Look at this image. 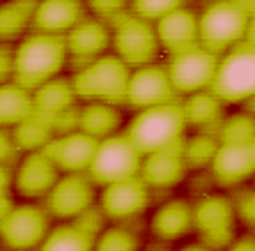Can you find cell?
Returning <instances> with one entry per match:
<instances>
[{"instance_id":"1","label":"cell","mask_w":255,"mask_h":251,"mask_svg":"<svg viewBox=\"0 0 255 251\" xmlns=\"http://www.w3.org/2000/svg\"><path fill=\"white\" fill-rule=\"evenodd\" d=\"M67 65L69 58L65 37L60 35H44L30 30L12 46V81L30 92L65 74Z\"/></svg>"},{"instance_id":"2","label":"cell","mask_w":255,"mask_h":251,"mask_svg":"<svg viewBox=\"0 0 255 251\" xmlns=\"http://www.w3.org/2000/svg\"><path fill=\"white\" fill-rule=\"evenodd\" d=\"M131 113L133 115L125 122L122 134L136 145L140 155L177 145L189 132L179 99L161 104V106L142 108V111H131Z\"/></svg>"},{"instance_id":"3","label":"cell","mask_w":255,"mask_h":251,"mask_svg":"<svg viewBox=\"0 0 255 251\" xmlns=\"http://www.w3.org/2000/svg\"><path fill=\"white\" fill-rule=\"evenodd\" d=\"M253 39V16L232 0H209L198 12V44L221 55L239 42Z\"/></svg>"},{"instance_id":"4","label":"cell","mask_w":255,"mask_h":251,"mask_svg":"<svg viewBox=\"0 0 255 251\" xmlns=\"http://www.w3.org/2000/svg\"><path fill=\"white\" fill-rule=\"evenodd\" d=\"M209 92L226 106H246L255 95V55L253 39L239 42L230 51L219 55Z\"/></svg>"},{"instance_id":"5","label":"cell","mask_w":255,"mask_h":251,"mask_svg":"<svg viewBox=\"0 0 255 251\" xmlns=\"http://www.w3.org/2000/svg\"><path fill=\"white\" fill-rule=\"evenodd\" d=\"M131 69L115 53H106L92 60L88 65L78 67L71 74V85L78 102H101L125 106L127 83Z\"/></svg>"},{"instance_id":"6","label":"cell","mask_w":255,"mask_h":251,"mask_svg":"<svg viewBox=\"0 0 255 251\" xmlns=\"http://www.w3.org/2000/svg\"><path fill=\"white\" fill-rule=\"evenodd\" d=\"M111 53H115L129 69L161 60L154 23L136 16L133 12L120 14L111 21Z\"/></svg>"},{"instance_id":"7","label":"cell","mask_w":255,"mask_h":251,"mask_svg":"<svg viewBox=\"0 0 255 251\" xmlns=\"http://www.w3.org/2000/svg\"><path fill=\"white\" fill-rule=\"evenodd\" d=\"M191 210L193 233L198 235V242L214 251H221L242 231L228 192H207L196 196V201H191Z\"/></svg>"},{"instance_id":"8","label":"cell","mask_w":255,"mask_h":251,"mask_svg":"<svg viewBox=\"0 0 255 251\" xmlns=\"http://www.w3.org/2000/svg\"><path fill=\"white\" fill-rule=\"evenodd\" d=\"M140 159L142 155L136 150V145L120 132L104 141H97L95 155H92V162H90L85 175L99 189L111 182H120V180L138 175Z\"/></svg>"},{"instance_id":"9","label":"cell","mask_w":255,"mask_h":251,"mask_svg":"<svg viewBox=\"0 0 255 251\" xmlns=\"http://www.w3.org/2000/svg\"><path fill=\"white\" fill-rule=\"evenodd\" d=\"M53 226L42 203L16 201L9 212L0 219V247L12 251H35Z\"/></svg>"},{"instance_id":"10","label":"cell","mask_w":255,"mask_h":251,"mask_svg":"<svg viewBox=\"0 0 255 251\" xmlns=\"http://www.w3.org/2000/svg\"><path fill=\"white\" fill-rule=\"evenodd\" d=\"M154 194L138 175L120 182H111L97 189V208L108 224L138 222L152 205Z\"/></svg>"},{"instance_id":"11","label":"cell","mask_w":255,"mask_h":251,"mask_svg":"<svg viewBox=\"0 0 255 251\" xmlns=\"http://www.w3.org/2000/svg\"><path fill=\"white\" fill-rule=\"evenodd\" d=\"M163 62H166L172 90H175L177 99H182V97H189L193 92L209 88L219 55L196 44V46H189L184 51L166 55Z\"/></svg>"},{"instance_id":"12","label":"cell","mask_w":255,"mask_h":251,"mask_svg":"<svg viewBox=\"0 0 255 251\" xmlns=\"http://www.w3.org/2000/svg\"><path fill=\"white\" fill-rule=\"evenodd\" d=\"M48 217L55 222H74L97 205V187L85 173H60L51 192L42 201Z\"/></svg>"},{"instance_id":"13","label":"cell","mask_w":255,"mask_h":251,"mask_svg":"<svg viewBox=\"0 0 255 251\" xmlns=\"http://www.w3.org/2000/svg\"><path fill=\"white\" fill-rule=\"evenodd\" d=\"M168 102H177V95L172 90L170 76H168L163 60H156V62L131 69L129 83H127V95H125V108L142 111V108L161 106V104Z\"/></svg>"},{"instance_id":"14","label":"cell","mask_w":255,"mask_h":251,"mask_svg":"<svg viewBox=\"0 0 255 251\" xmlns=\"http://www.w3.org/2000/svg\"><path fill=\"white\" fill-rule=\"evenodd\" d=\"M255 173V143L221 145L216 148L207 175L221 192H232L242 185H249Z\"/></svg>"},{"instance_id":"15","label":"cell","mask_w":255,"mask_h":251,"mask_svg":"<svg viewBox=\"0 0 255 251\" xmlns=\"http://www.w3.org/2000/svg\"><path fill=\"white\" fill-rule=\"evenodd\" d=\"M58 178L60 171L44 152H28V155H21L14 162L12 192L21 201L42 203Z\"/></svg>"},{"instance_id":"16","label":"cell","mask_w":255,"mask_h":251,"mask_svg":"<svg viewBox=\"0 0 255 251\" xmlns=\"http://www.w3.org/2000/svg\"><path fill=\"white\" fill-rule=\"evenodd\" d=\"M182 141L170 148L156 150L149 155H142L140 168H138V178L149 187V192H170L175 187L184 185L189 178V168L182 159Z\"/></svg>"},{"instance_id":"17","label":"cell","mask_w":255,"mask_h":251,"mask_svg":"<svg viewBox=\"0 0 255 251\" xmlns=\"http://www.w3.org/2000/svg\"><path fill=\"white\" fill-rule=\"evenodd\" d=\"M67 58L74 69L111 53V25L101 18L85 16L65 35Z\"/></svg>"},{"instance_id":"18","label":"cell","mask_w":255,"mask_h":251,"mask_svg":"<svg viewBox=\"0 0 255 251\" xmlns=\"http://www.w3.org/2000/svg\"><path fill=\"white\" fill-rule=\"evenodd\" d=\"M97 141L83 132H67L53 136L42 150L44 155L55 164L60 173H85L95 155Z\"/></svg>"},{"instance_id":"19","label":"cell","mask_w":255,"mask_h":251,"mask_svg":"<svg viewBox=\"0 0 255 251\" xmlns=\"http://www.w3.org/2000/svg\"><path fill=\"white\" fill-rule=\"evenodd\" d=\"M85 16L90 14L83 0H37L32 12V32L65 37Z\"/></svg>"},{"instance_id":"20","label":"cell","mask_w":255,"mask_h":251,"mask_svg":"<svg viewBox=\"0 0 255 251\" xmlns=\"http://www.w3.org/2000/svg\"><path fill=\"white\" fill-rule=\"evenodd\" d=\"M149 233L159 242H179L193 233V210L189 198H168L149 217Z\"/></svg>"},{"instance_id":"21","label":"cell","mask_w":255,"mask_h":251,"mask_svg":"<svg viewBox=\"0 0 255 251\" xmlns=\"http://www.w3.org/2000/svg\"><path fill=\"white\" fill-rule=\"evenodd\" d=\"M156 42L161 53L170 55L198 44V12L193 7H179L175 12L154 21Z\"/></svg>"},{"instance_id":"22","label":"cell","mask_w":255,"mask_h":251,"mask_svg":"<svg viewBox=\"0 0 255 251\" xmlns=\"http://www.w3.org/2000/svg\"><path fill=\"white\" fill-rule=\"evenodd\" d=\"M182 106V115H184L186 129L191 132H205V134H216L223 115L228 113L226 104L221 102L219 97H214L209 90H200L189 97L179 99Z\"/></svg>"},{"instance_id":"23","label":"cell","mask_w":255,"mask_h":251,"mask_svg":"<svg viewBox=\"0 0 255 251\" xmlns=\"http://www.w3.org/2000/svg\"><path fill=\"white\" fill-rule=\"evenodd\" d=\"M78 97L74 92V85H71V76L67 74H60V76L51 78L46 83H42L39 88L32 90V108H35V115L44 120H51L55 115L71 111V108L78 106Z\"/></svg>"},{"instance_id":"24","label":"cell","mask_w":255,"mask_h":251,"mask_svg":"<svg viewBox=\"0 0 255 251\" xmlns=\"http://www.w3.org/2000/svg\"><path fill=\"white\" fill-rule=\"evenodd\" d=\"M125 106L101 102H85L78 106V132L88 134L95 141L120 134L125 127Z\"/></svg>"},{"instance_id":"25","label":"cell","mask_w":255,"mask_h":251,"mask_svg":"<svg viewBox=\"0 0 255 251\" xmlns=\"http://www.w3.org/2000/svg\"><path fill=\"white\" fill-rule=\"evenodd\" d=\"M37 0H0V44L14 46L32 30Z\"/></svg>"},{"instance_id":"26","label":"cell","mask_w":255,"mask_h":251,"mask_svg":"<svg viewBox=\"0 0 255 251\" xmlns=\"http://www.w3.org/2000/svg\"><path fill=\"white\" fill-rule=\"evenodd\" d=\"M92 247L95 235L83 231L76 222H55L35 251H92Z\"/></svg>"},{"instance_id":"27","label":"cell","mask_w":255,"mask_h":251,"mask_svg":"<svg viewBox=\"0 0 255 251\" xmlns=\"http://www.w3.org/2000/svg\"><path fill=\"white\" fill-rule=\"evenodd\" d=\"M35 113L32 108V92L21 88L14 81L0 85V127L12 129L14 125L23 122L25 118Z\"/></svg>"},{"instance_id":"28","label":"cell","mask_w":255,"mask_h":251,"mask_svg":"<svg viewBox=\"0 0 255 251\" xmlns=\"http://www.w3.org/2000/svg\"><path fill=\"white\" fill-rule=\"evenodd\" d=\"M9 136H12L14 150L21 157V155H28V152H42L48 145V141L53 138V132H51V127L39 115L32 113L23 122L14 125L9 129Z\"/></svg>"},{"instance_id":"29","label":"cell","mask_w":255,"mask_h":251,"mask_svg":"<svg viewBox=\"0 0 255 251\" xmlns=\"http://www.w3.org/2000/svg\"><path fill=\"white\" fill-rule=\"evenodd\" d=\"M216 148H219V141L212 134L205 132H186V136L182 138V159H184L189 173H202L207 171L209 164H212L214 155H216Z\"/></svg>"},{"instance_id":"30","label":"cell","mask_w":255,"mask_h":251,"mask_svg":"<svg viewBox=\"0 0 255 251\" xmlns=\"http://www.w3.org/2000/svg\"><path fill=\"white\" fill-rule=\"evenodd\" d=\"M216 141L221 145H244V143H255V120L251 111H235V113H226L221 120L219 129H216Z\"/></svg>"},{"instance_id":"31","label":"cell","mask_w":255,"mask_h":251,"mask_svg":"<svg viewBox=\"0 0 255 251\" xmlns=\"http://www.w3.org/2000/svg\"><path fill=\"white\" fill-rule=\"evenodd\" d=\"M142 240L129 224H106L95 238L92 251H140Z\"/></svg>"},{"instance_id":"32","label":"cell","mask_w":255,"mask_h":251,"mask_svg":"<svg viewBox=\"0 0 255 251\" xmlns=\"http://www.w3.org/2000/svg\"><path fill=\"white\" fill-rule=\"evenodd\" d=\"M230 201H232V210H235V217H237L239 228L244 231H253V219H255V192L253 185H242L237 189H232Z\"/></svg>"},{"instance_id":"33","label":"cell","mask_w":255,"mask_h":251,"mask_svg":"<svg viewBox=\"0 0 255 251\" xmlns=\"http://www.w3.org/2000/svg\"><path fill=\"white\" fill-rule=\"evenodd\" d=\"M186 5H189V0H131L129 12H133L136 16L145 18L149 23H154L161 16H166V14Z\"/></svg>"},{"instance_id":"34","label":"cell","mask_w":255,"mask_h":251,"mask_svg":"<svg viewBox=\"0 0 255 251\" xmlns=\"http://www.w3.org/2000/svg\"><path fill=\"white\" fill-rule=\"evenodd\" d=\"M83 2H85V9H88L90 16L101 18L106 23H111L120 14L129 12V7H131V0H83Z\"/></svg>"},{"instance_id":"35","label":"cell","mask_w":255,"mask_h":251,"mask_svg":"<svg viewBox=\"0 0 255 251\" xmlns=\"http://www.w3.org/2000/svg\"><path fill=\"white\" fill-rule=\"evenodd\" d=\"M221 251H255V238H253V231H239L235 238L228 242L226 247Z\"/></svg>"},{"instance_id":"36","label":"cell","mask_w":255,"mask_h":251,"mask_svg":"<svg viewBox=\"0 0 255 251\" xmlns=\"http://www.w3.org/2000/svg\"><path fill=\"white\" fill-rule=\"evenodd\" d=\"M16 159H18V152L14 150L9 129H2V127H0V164H14Z\"/></svg>"},{"instance_id":"37","label":"cell","mask_w":255,"mask_h":251,"mask_svg":"<svg viewBox=\"0 0 255 251\" xmlns=\"http://www.w3.org/2000/svg\"><path fill=\"white\" fill-rule=\"evenodd\" d=\"M12 81V46L0 44V85Z\"/></svg>"},{"instance_id":"38","label":"cell","mask_w":255,"mask_h":251,"mask_svg":"<svg viewBox=\"0 0 255 251\" xmlns=\"http://www.w3.org/2000/svg\"><path fill=\"white\" fill-rule=\"evenodd\" d=\"M12 175H14V164H0V194L12 192Z\"/></svg>"},{"instance_id":"39","label":"cell","mask_w":255,"mask_h":251,"mask_svg":"<svg viewBox=\"0 0 255 251\" xmlns=\"http://www.w3.org/2000/svg\"><path fill=\"white\" fill-rule=\"evenodd\" d=\"M16 205V201H14V194L9 192V194H0V219L9 212V210Z\"/></svg>"},{"instance_id":"40","label":"cell","mask_w":255,"mask_h":251,"mask_svg":"<svg viewBox=\"0 0 255 251\" xmlns=\"http://www.w3.org/2000/svg\"><path fill=\"white\" fill-rule=\"evenodd\" d=\"M175 251H214V249H209V247H205L202 242H186V245H182L179 249H175Z\"/></svg>"},{"instance_id":"41","label":"cell","mask_w":255,"mask_h":251,"mask_svg":"<svg viewBox=\"0 0 255 251\" xmlns=\"http://www.w3.org/2000/svg\"><path fill=\"white\" fill-rule=\"evenodd\" d=\"M232 2H235L239 9H244L246 14H251V16H253V2H255V0H232Z\"/></svg>"},{"instance_id":"42","label":"cell","mask_w":255,"mask_h":251,"mask_svg":"<svg viewBox=\"0 0 255 251\" xmlns=\"http://www.w3.org/2000/svg\"><path fill=\"white\" fill-rule=\"evenodd\" d=\"M0 251H12V249H5V247H0Z\"/></svg>"}]
</instances>
